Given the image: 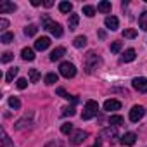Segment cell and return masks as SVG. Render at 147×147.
<instances>
[{"instance_id": "obj_28", "label": "cell", "mask_w": 147, "mask_h": 147, "mask_svg": "<svg viewBox=\"0 0 147 147\" xmlns=\"http://www.w3.org/2000/svg\"><path fill=\"white\" fill-rule=\"evenodd\" d=\"M12 40H14V35H12V33H9V31H5V33L2 35V38H0V42L5 43V45H7V43H11Z\"/></svg>"}, {"instance_id": "obj_37", "label": "cell", "mask_w": 147, "mask_h": 147, "mask_svg": "<svg viewBox=\"0 0 147 147\" xmlns=\"http://www.w3.org/2000/svg\"><path fill=\"white\" fill-rule=\"evenodd\" d=\"M75 113H76V111H75V107H73V106H71V107H64V109H62V116H73Z\"/></svg>"}, {"instance_id": "obj_23", "label": "cell", "mask_w": 147, "mask_h": 147, "mask_svg": "<svg viewBox=\"0 0 147 147\" xmlns=\"http://www.w3.org/2000/svg\"><path fill=\"white\" fill-rule=\"evenodd\" d=\"M95 12H97V11H95L94 5H83V14H85L87 18H94Z\"/></svg>"}, {"instance_id": "obj_39", "label": "cell", "mask_w": 147, "mask_h": 147, "mask_svg": "<svg viewBox=\"0 0 147 147\" xmlns=\"http://www.w3.org/2000/svg\"><path fill=\"white\" fill-rule=\"evenodd\" d=\"M7 26H9V21L5 18H2V19H0V30H5Z\"/></svg>"}, {"instance_id": "obj_36", "label": "cell", "mask_w": 147, "mask_h": 147, "mask_svg": "<svg viewBox=\"0 0 147 147\" xmlns=\"http://www.w3.org/2000/svg\"><path fill=\"white\" fill-rule=\"evenodd\" d=\"M2 142H4V147H9V145H11V138H9V135L5 133V130H2Z\"/></svg>"}, {"instance_id": "obj_4", "label": "cell", "mask_w": 147, "mask_h": 147, "mask_svg": "<svg viewBox=\"0 0 147 147\" xmlns=\"http://www.w3.org/2000/svg\"><path fill=\"white\" fill-rule=\"evenodd\" d=\"M100 62V57L99 55H95L94 52H90L88 55H87V59H85V67H87V73H92L95 67H97V64Z\"/></svg>"}, {"instance_id": "obj_13", "label": "cell", "mask_w": 147, "mask_h": 147, "mask_svg": "<svg viewBox=\"0 0 147 147\" xmlns=\"http://www.w3.org/2000/svg\"><path fill=\"white\" fill-rule=\"evenodd\" d=\"M135 57H137V52H135L133 49H128V50H125V54L121 55V62H131V61H135Z\"/></svg>"}, {"instance_id": "obj_6", "label": "cell", "mask_w": 147, "mask_h": 147, "mask_svg": "<svg viewBox=\"0 0 147 147\" xmlns=\"http://www.w3.org/2000/svg\"><path fill=\"white\" fill-rule=\"evenodd\" d=\"M144 114H145V109L142 106H133L131 111H130V121L137 123V121H140L144 118Z\"/></svg>"}, {"instance_id": "obj_18", "label": "cell", "mask_w": 147, "mask_h": 147, "mask_svg": "<svg viewBox=\"0 0 147 147\" xmlns=\"http://www.w3.org/2000/svg\"><path fill=\"white\" fill-rule=\"evenodd\" d=\"M26 126H31V119L26 116V118H23V119H19L16 125H14V128L16 130H23V128H26Z\"/></svg>"}, {"instance_id": "obj_21", "label": "cell", "mask_w": 147, "mask_h": 147, "mask_svg": "<svg viewBox=\"0 0 147 147\" xmlns=\"http://www.w3.org/2000/svg\"><path fill=\"white\" fill-rule=\"evenodd\" d=\"M59 11H61L62 14L71 12V11H73V4H71V2H61V4H59Z\"/></svg>"}, {"instance_id": "obj_24", "label": "cell", "mask_w": 147, "mask_h": 147, "mask_svg": "<svg viewBox=\"0 0 147 147\" xmlns=\"http://www.w3.org/2000/svg\"><path fill=\"white\" fill-rule=\"evenodd\" d=\"M36 31H38V28H36L35 24H28V26L24 28V35H26V36H35Z\"/></svg>"}, {"instance_id": "obj_20", "label": "cell", "mask_w": 147, "mask_h": 147, "mask_svg": "<svg viewBox=\"0 0 147 147\" xmlns=\"http://www.w3.org/2000/svg\"><path fill=\"white\" fill-rule=\"evenodd\" d=\"M73 45H75L76 49H83V47L87 45V36H83V35H82V36H76L75 42H73Z\"/></svg>"}, {"instance_id": "obj_14", "label": "cell", "mask_w": 147, "mask_h": 147, "mask_svg": "<svg viewBox=\"0 0 147 147\" xmlns=\"http://www.w3.org/2000/svg\"><path fill=\"white\" fill-rule=\"evenodd\" d=\"M47 30H49L54 36H57V38H59V36H62V26H61L59 23H52Z\"/></svg>"}, {"instance_id": "obj_34", "label": "cell", "mask_w": 147, "mask_h": 147, "mask_svg": "<svg viewBox=\"0 0 147 147\" xmlns=\"http://www.w3.org/2000/svg\"><path fill=\"white\" fill-rule=\"evenodd\" d=\"M16 85H18L19 90H24V88L28 87V80H26V78H19V80L16 82Z\"/></svg>"}, {"instance_id": "obj_16", "label": "cell", "mask_w": 147, "mask_h": 147, "mask_svg": "<svg viewBox=\"0 0 147 147\" xmlns=\"http://www.w3.org/2000/svg\"><path fill=\"white\" fill-rule=\"evenodd\" d=\"M97 11H99V12H104V14L111 12V2H107V0H102V2H99Z\"/></svg>"}, {"instance_id": "obj_9", "label": "cell", "mask_w": 147, "mask_h": 147, "mask_svg": "<svg viewBox=\"0 0 147 147\" xmlns=\"http://www.w3.org/2000/svg\"><path fill=\"white\" fill-rule=\"evenodd\" d=\"M49 45H50V38L49 36H42V38H38L35 42V49L36 50H47Z\"/></svg>"}, {"instance_id": "obj_35", "label": "cell", "mask_w": 147, "mask_h": 147, "mask_svg": "<svg viewBox=\"0 0 147 147\" xmlns=\"http://www.w3.org/2000/svg\"><path fill=\"white\" fill-rule=\"evenodd\" d=\"M135 36H137L135 30H125L123 31V38H135Z\"/></svg>"}, {"instance_id": "obj_19", "label": "cell", "mask_w": 147, "mask_h": 147, "mask_svg": "<svg viewBox=\"0 0 147 147\" xmlns=\"http://www.w3.org/2000/svg\"><path fill=\"white\" fill-rule=\"evenodd\" d=\"M21 57H23L24 61H33V59H35V52H33V49H23Z\"/></svg>"}, {"instance_id": "obj_2", "label": "cell", "mask_w": 147, "mask_h": 147, "mask_svg": "<svg viewBox=\"0 0 147 147\" xmlns=\"http://www.w3.org/2000/svg\"><path fill=\"white\" fill-rule=\"evenodd\" d=\"M59 73L64 76V78H73L76 75V66L75 64H71V62H62L61 66H59Z\"/></svg>"}, {"instance_id": "obj_11", "label": "cell", "mask_w": 147, "mask_h": 147, "mask_svg": "<svg viewBox=\"0 0 147 147\" xmlns=\"http://www.w3.org/2000/svg\"><path fill=\"white\" fill-rule=\"evenodd\" d=\"M16 9H18V5L12 4V2H7V0L0 4V12H2V14H5V12H14Z\"/></svg>"}, {"instance_id": "obj_10", "label": "cell", "mask_w": 147, "mask_h": 147, "mask_svg": "<svg viewBox=\"0 0 147 147\" xmlns=\"http://www.w3.org/2000/svg\"><path fill=\"white\" fill-rule=\"evenodd\" d=\"M137 142V135L133 133V131H128V133H125L123 137H121V144L123 145H133Z\"/></svg>"}, {"instance_id": "obj_5", "label": "cell", "mask_w": 147, "mask_h": 147, "mask_svg": "<svg viewBox=\"0 0 147 147\" xmlns=\"http://www.w3.org/2000/svg\"><path fill=\"white\" fill-rule=\"evenodd\" d=\"M131 87L140 92V94H147V78L144 76H138V78H133L131 80Z\"/></svg>"}, {"instance_id": "obj_41", "label": "cell", "mask_w": 147, "mask_h": 147, "mask_svg": "<svg viewBox=\"0 0 147 147\" xmlns=\"http://www.w3.org/2000/svg\"><path fill=\"white\" fill-rule=\"evenodd\" d=\"M40 4H42L40 0H31V5H35V7H36V5H40Z\"/></svg>"}, {"instance_id": "obj_33", "label": "cell", "mask_w": 147, "mask_h": 147, "mask_svg": "<svg viewBox=\"0 0 147 147\" xmlns=\"http://www.w3.org/2000/svg\"><path fill=\"white\" fill-rule=\"evenodd\" d=\"M12 59H14V54H12V52H4V54H2V62H4V64L11 62Z\"/></svg>"}, {"instance_id": "obj_1", "label": "cell", "mask_w": 147, "mask_h": 147, "mask_svg": "<svg viewBox=\"0 0 147 147\" xmlns=\"http://www.w3.org/2000/svg\"><path fill=\"white\" fill-rule=\"evenodd\" d=\"M97 113H99V104L95 102V100H88L87 104H85V107H83V113H82V119H92V118H95L97 116Z\"/></svg>"}, {"instance_id": "obj_7", "label": "cell", "mask_w": 147, "mask_h": 147, "mask_svg": "<svg viewBox=\"0 0 147 147\" xmlns=\"http://www.w3.org/2000/svg\"><path fill=\"white\" fill-rule=\"evenodd\" d=\"M104 24H106V28H107V30H111V31H116V30H118V26H119L118 18H114V16H107V18L104 19Z\"/></svg>"}, {"instance_id": "obj_38", "label": "cell", "mask_w": 147, "mask_h": 147, "mask_svg": "<svg viewBox=\"0 0 147 147\" xmlns=\"http://www.w3.org/2000/svg\"><path fill=\"white\" fill-rule=\"evenodd\" d=\"M121 47H123V45H121V42H114V43L111 45V52H114V54H118V52L121 50Z\"/></svg>"}, {"instance_id": "obj_27", "label": "cell", "mask_w": 147, "mask_h": 147, "mask_svg": "<svg viewBox=\"0 0 147 147\" xmlns=\"http://www.w3.org/2000/svg\"><path fill=\"white\" fill-rule=\"evenodd\" d=\"M40 80V73H38V69H30V82L31 83H36Z\"/></svg>"}, {"instance_id": "obj_25", "label": "cell", "mask_w": 147, "mask_h": 147, "mask_svg": "<svg viewBox=\"0 0 147 147\" xmlns=\"http://www.w3.org/2000/svg\"><path fill=\"white\" fill-rule=\"evenodd\" d=\"M125 123V119L121 118V116H111L109 118V125H113V126H119V125H123Z\"/></svg>"}, {"instance_id": "obj_26", "label": "cell", "mask_w": 147, "mask_h": 147, "mask_svg": "<svg viewBox=\"0 0 147 147\" xmlns=\"http://www.w3.org/2000/svg\"><path fill=\"white\" fill-rule=\"evenodd\" d=\"M54 83H57V75L55 73H49L45 76V85H54Z\"/></svg>"}, {"instance_id": "obj_31", "label": "cell", "mask_w": 147, "mask_h": 147, "mask_svg": "<svg viewBox=\"0 0 147 147\" xmlns=\"http://www.w3.org/2000/svg\"><path fill=\"white\" fill-rule=\"evenodd\" d=\"M102 137H109V140H111V137L114 138L116 137V128L113 126V128H106L104 131H102Z\"/></svg>"}, {"instance_id": "obj_12", "label": "cell", "mask_w": 147, "mask_h": 147, "mask_svg": "<svg viewBox=\"0 0 147 147\" xmlns=\"http://www.w3.org/2000/svg\"><path fill=\"white\" fill-rule=\"evenodd\" d=\"M64 54H66L64 47H57V49H54V50L50 52V61H52V62H55V61H59Z\"/></svg>"}, {"instance_id": "obj_8", "label": "cell", "mask_w": 147, "mask_h": 147, "mask_svg": "<svg viewBox=\"0 0 147 147\" xmlns=\"http://www.w3.org/2000/svg\"><path fill=\"white\" fill-rule=\"evenodd\" d=\"M121 107V102L119 100H116V99H109V100H106L104 102V111H118Z\"/></svg>"}, {"instance_id": "obj_32", "label": "cell", "mask_w": 147, "mask_h": 147, "mask_svg": "<svg viewBox=\"0 0 147 147\" xmlns=\"http://www.w3.org/2000/svg\"><path fill=\"white\" fill-rule=\"evenodd\" d=\"M61 131H62L64 135H69V133L73 131V123H64V125L61 126Z\"/></svg>"}, {"instance_id": "obj_30", "label": "cell", "mask_w": 147, "mask_h": 147, "mask_svg": "<svg viewBox=\"0 0 147 147\" xmlns=\"http://www.w3.org/2000/svg\"><path fill=\"white\" fill-rule=\"evenodd\" d=\"M9 106H11L12 109H19V107H21V100H19L18 97H11V99H9Z\"/></svg>"}, {"instance_id": "obj_22", "label": "cell", "mask_w": 147, "mask_h": 147, "mask_svg": "<svg viewBox=\"0 0 147 147\" xmlns=\"http://www.w3.org/2000/svg\"><path fill=\"white\" fill-rule=\"evenodd\" d=\"M138 26H140L144 31H147V11L140 14V18H138Z\"/></svg>"}, {"instance_id": "obj_17", "label": "cell", "mask_w": 147, "mask_h": 147, "mask_svg": "<svg viewBox=\"0 0 147 147\" xmlns=\"http://www.w3.org/2000/svg\"><path fill=\"white\" fill-rule=\"evenodd\" d=\"M18 73H19V67H11V69L7 71V75H5V82H7V83L14 82V78L18 76Z\"/></svg>"}, {"instance_id": "obj_15", "label": "cell", "mask_w": 147, "mask_h": 147, "mask_svg": "<svg viewBox=\"0 0 147 147\" xmlns=\"http://www.w3.org/2000/svg\"><path fill=\"white\" fill-rule=\"evenodd\" d=\"M78 23H80V16H78V14H71V16H69L67 26H69V30H71V31H73V30H76Z\"/></svg>"}, {"instance_id": "obj_29", "label": "cell", "mask_w": 147, "mask_h": 147, "mask_svg": "<svg viewBox=\"0 0 147 147\" xmlns=\"http://www.w3.org/2000/svg\"><path fill=\"white\" fill-rule=\"evenodd\" d=\"M52 23H54V21H52V19H50L47 14H43V16H42V28H43V30H47V28H49Z\"/></svg>"}, {"instance_id": "obj_40", "label": "cell", "mask_w": 147, "mask_h": 147, "mask_svg": "<svg viewBox=\"0 0 147 147\" xmlns=\"http://www.w3.org/2000/svg\"><path fill=\"white\" fill-rule=\"evenodd\" d=\"M43 5H45V7H52V5H54V2H52V0H45Z\"/></svg>"}, {"instance_id": "obj_3", "label": "cell", "mask_w": 147, "mask_h": 147, "mask_svg": "<svg viewBox=\"0 0 147 147\" xmlns=\"http://www.w3.org/2000/svg\"><path fill=\"white\" fill-rule=\"evenodd\" d=\"M87 137H88L87 131H83V130H76V131H73V133L69 135V142H71L73 145H80V144H83V142L87 140Z\"/></svg>"}]
</instances>
